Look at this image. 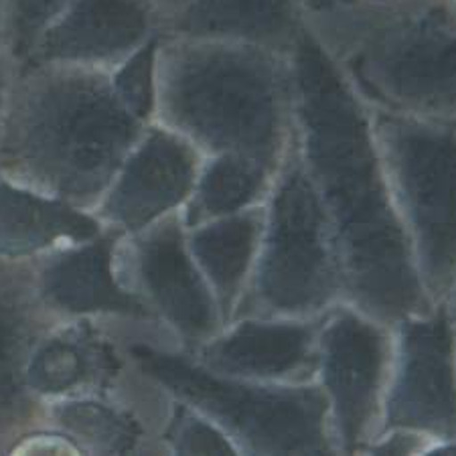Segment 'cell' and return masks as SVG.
<instances>
[{
	"label": "cell",
	"mask_w": 456,
	"mask_h": 456,
	"mask_svg": "<svg viewBox=\"0 0 456 456\" xmlns=\"http://www.w3.org/2000/svg\"><path fill=\"white\" fill-rule=\"evenodd\" d=\"M440 303H444V305L448 306V311H451V314H452L454 319H456V282L452 284V289L448 290L446 298H444V300H440Z\"/></svg>",
	"instance_id": "27"
},
{
	"label": "cell",
	"mask_w": 456,
	"mask_h": 456,
	"mask_svg": "<svg viewBox=\"0 0 456 456\" xmlns=\"http://www.w3.org/2000/svg\"><path fill=\"white\" fill-rule=\"evenodd\" d=\"M322 316H235L216 337L189 353L213 373L262 384L316 379Z\"/></svg>",
	"instance_id": "16"
},
{
	"label": "cell",
	"mask_w": 456,
	"mask_h": 456,
	"mask_svg": "<svg viewBox=\"0 0 456 456\" xmlns=\"http://www.w3.org/2000/svg\"><path fill=\"white\" fill-rule=\"evenodd\" d=\"M392 329L394 355L378 434H420L432 443V454L456 438V319L436 303Z\"/></svg>",
	"instance_id": "9"
},
{
	"label": "cell",
	"mask_w": 456,
	"mask_h": 456,
	"mask_svg": "<svg viewBox=\"0 0 456 456\" xmlns=\"http://www.w3.org/2000/svg\"><path fill=\"white\" fill-rule=\"evenodd\" d=\"M130 362L167 395L225 432L240 454H337L329 403L316 381L262 384L213 373L189 353L126 337Z\"/></svg>",
	"instance_id": "5"
},
{
	"label": "cell",
	"mask_w": 456,
	"mask_h": 456,
	"mask_svg": "<svg viewBox=\"0 0 456 456\" xmlns=\"http://www.w3.org/2000/svg\"><path fill=\"white\" fill-rule=\"evenodd\" d=\"M120 238L122 233L104 230L94 240L35 257L37 294L53 319L90 316L163 329L144 300L118 274L116 249Z\"/></svg>",
	"instance_id": "13"
},
{
	"label": "cell",
	"mask_w": 456,
	"mask_h": 456,
	"mask_svg": "<svg viewBox=\"0 0 456 456\" xmlns=\"http://www.w3.org/2000/svg\"><path fill=\"white\" fill-rule=\"evenodd\" d=\"M203 160V152L187 138L151 122L94 213L106 230L122 235L142 232L183 209Z\"/></svg>",
	"instance_id": "12"
},
{
	"label": "cell",
	"mask_w": 456,
	"mask_h": 456,
	"mask_svg": "<svg viewBox=\"0 0 456 456\" xmlns=\"http://www.w3.org/2000/svg\"><path fill=\"white\" fill-rule=\"evenodd\" d=\"M335 3H337V0H335ZM330 9H333V6H330Z\"/></svg>",
	"instance_id": "29"
},
{
	"label": "cell",
	"mask_w": 456,
	"mask_h": 456,
	"mask_svg": "<svg viewBox=\"0 0 456 456\" xmlns=\"http://www.w3.org/2000/svg\"><path fill=\"white\" fill-rule=\"evenodd\" d=\"M146 126L112 71L19 68L0 132V176L94 211Z\"/></svg>",
	"instance_id": "2"
},
{
	"label": "cell",
	"mask_w": 456,
	"mask_h": 456,
	"mask_svg": "<svg viewBox=\"0 0 456 456\" xmlns=\"http://www.w3.org/2000/svg\"><path fill=\"white\" fill-rule=\"evenodd\" d=\"M341 303L345 282L333 225L292 138L264 201L260 248L233 319H313Z\"/></svg>",
	"instance_id": "6"
},
{
	"label": "cell",
	"mask_w": 456,
	"mask_h": 456,
	"mask_svg": "<svg viewBox=\"0 0 456 456\" xmlns=\"http://www.w3.org/2000/svg\"><path fill=\"white\" fill-rule=\"evenodd\" d=\"M300 6H303L305 17H313V14L325 12L330 6H335V0H298Z\"/></svg>",
	"instance_id": "26"
},
{
	"label": "cell",
	"mask_w": 456,
	"mask_h": 456,
	"mask_svg": "<svg viewBox=\"0 0 456 456\" xmlns=\"http://www.w3.org/2000/svg\"><path fill=\"white\" fill-rule=\"evenodd\" d=\"M104 230L94 211L0 176V257L35 260Z\"/></svg>",
	"instance_id": "17"
},
{
	"label": "cell",
	"mask_w": 456,
	"mask_h": 456,
	"mask_svg": "<svg viewBox=\"0 0 456 456\" xmlns=\"http://www.w3.org/2000/svg\"><path fill=\"white\" fill-rule=\"evenodd\" d=\"M71 0H3L4 49L20 65Z\"/></svg>",
	"instance_id": "22"
},
{
	"label": "cell",
	"mask_w": 456,
	"mask_h": 456,
	"mask_svg": "<svg viewBox=\"0 0 456 456\" xmlns=\"http://www.w3.org/2000/svg\"><path fill=\"white\" fill-rule=\"evenodd\" d=\"M160 33L136 53H132L126 61L112 69V79L120 98L126 106L146 124L154 122V104H157V51L160 43Z\"/></svg>",
	"instance_id": "23"
},
{
	"label": "cell",
	"mask_w": 456,
	"mask_h": 456,
	"mask_svg": "<svg viewBox=\"0 0 456 456\" xmlns=\"http://www.w3.org/2000/svg\"><path fill=\"white\" fill-rule=\"evenodd\" d=\"M0 49H4V14H3V0H0Z\"/></svg>",
	"instance_id": "28"
},
{
	"label": "cell",
	"mask_w": 456,
	"mask_h": 456,
	"mask_svg": "<svg viewBox=\"0 0 456 456\" xmlns=\"http://www.w3.org/2000/svg\"><path fill=\"white\" fill-rule=\"evenodd\" d=\"M149 3L152 4V9L157 11L160 20H163V33H165V27L171 23L176 14L185 9L189 0H149Z\"/></svg>",
	"instance_id": "25"
},
{
	"label": "cell",
	"mask_w": 456,
	"mask_h": 456,
	"mask_svg": "<svg viewBox=\"0 0 456 456\" xmlns=\"http://www.w3.org/2000/svg\"><path fill=\"white\" fill-rule=\"evenodd\" d=\"M57 322L37 294L35 260L0 257V454L45 428V402L27 386V363Z\"/></svg>",
	"instance_id": "14"
},
{
	"label": "cell",
	"mask_w": 456,
	"mask_h": 456,
	"mask_svg": "<svg viewBox=\"0 0 456 456\" xmlns=\"http://www.w3.org/2000/svg\"><path fill=\"white\" fill-rule=\"evenodd\" d=\"M292 138L333 225L345 303L386 325L432 308L375 141L370 106L305 23L289 53Z\"/></svg>",
	"instance_id": "1"
},
{
	"label": "cell",
	"mask_w": 456,
	"mask_h": 456,
	"mask_svg": "<svg viewBox=\"0 0 456 456\" xmlns=\"http://www.w3.org/2000/svg\"><path fill=\"white\" fill-rule=\"evenodd\" d=\"M367 106L456 120V0H357L305 17Z\"/></svg>",
	"instance_id": "4"
},
{
	"label": "cell",
	"mask_w": 456,
	"mask_h": 456,
	"mask_svg": "<svg viewBox=\"0 0 456 456\" xmlns=\"http://www.w3.org/2000/svg\"><path fill=\"white\" fill-rule=\"evenodd\" d=\"M264 227V205L187 230V248L208 281L224 327L233 319L252 276Z\"/></svg>",
	"instance_id": "19"
},
{
	"label": "cell",
	"mask_w": 456,
	"mask_h": 456,
	"mask_svg": "<svg viewBox=\"0 0 456 456\" xmlns=\"http://www.w3.org/2000/svg\"><path fill=\"white\" fill-rule=\"evenodd\" d=\"M375 141L432 305L456 282V120L370 106Z\"/></svg>",
	"instance_id": "7"
},
{
	"label": "cell",
	"mask_w": 456,
	"mask_h": 456,
	"mask_svg": "<svg viewBox=\"0 0 456 456\" xmlns=\"http://www.w3.org/2000/svg\"><path fill=\"white\" fill-rule=\"evenodd\" d=\"M303 27L298 0H189L165 33L254 43L290 53Z\"/></svg>",
	"instance_id": "18"
},
{
	"label": "cell",
	"mask_w": 456,
	"mask_h": 456,
	"mask_svg": "<svg viewBox=\"0 0 456 456\" xmlns=\"http://www.w3.org/2000/svg\"><path fill=\"white\" fill-rule=\"evenodd\" d=\"M116 266L181 351L193 353L224 329L217 300L187 248L181 211L122 235Z\"/></svg>",
	"instance_id": "10"
},
{
	"label": "cell",
	"mask_w": 456,
	"mask_h": 456,
	"mask_svg": "<svg viewBox=\"0 0 456 456\" xmlns=\"http://www.w3.org/2000/svg\"><path fill=\"white\" fill-rule=\"evenodd\" d=\"M160 33L163 20L149 0H71L19 68L112 71Z\"/></svg>",
	"instance_id": "15"
},
{
	"label": "cell",
	"mask_w": 456,
	"mask_h": 456,
	"mask_svg": "<svg viewBox=\"0 0 456 456\" xmlns=\"http://www.w3.org/2000/svg\"><path fill=\"white\" fill-rule=\"evenodd\" d=\"M149 333L154 329L90 316L57 322L28 357L27 386L43 402L126 392L141 379L126 337Z\"/></svg>",
	"instance_id": "11"
},
{
	"label": "cell",
	"mask_w": 456,
	"mask_h": 456,
	"mask_svg": "<svg viewBox=\"0 0 456 456\" xmlns=\"http://www.w3.org/2000/svg\"><path fill=\"white\" fill-rule=\"evenodd\" d=\"M157 438L160 452L167 454H240L225 432L208 416L171 395Z\"/></svg>",
	"instance_id": "21"
},
{
	"label": "cell",
	"mask_w": 456,
	"mask_h": 456,
	"mask_svg": "<svg viewBox=\"0 0 456 456\" xmlns=\"http://www.w3.org/2000/svg\"><path fill=\"white\" fill-rule=\"evenodd\" d=\"M392 355V325L349 303L322 314L314 381L329 403L337 454H365L378 434Z\"/></svg>",
	"instance_id": "8"
},
{
	"label": "cell",
	"mask_w": 456,
	"mask_h": 456,
	"mask_svg": "<svg viewBox=\"0 0 456 456\" xmlns=\"http://www.w3.org/2000/svg\"><path fill=\"white\" fill-rule=\"evenodd\" d=\"M154 122L187 138L203 157L240 154L276 173L292 144L289 53L163 33Z\"/></svg>",
	"instance_id": "3"
},
{
	"label": "cell",
	"mask_w": 456,
	"mask_h": 456,
	"mask_svg": "<svg viewBox=\"0 0 456 456\" xmlns=\"http://www.w3.org/2000/svg\"><path fill=\"white\" fill-rule=\"evenodd\" d=\"M19 65L9 55V51L0 49V132H3L6 106H9L14 77H17Z\"/></svg>",
	"instance_id": "24"
},
{
	"label": "cell",
	"mask_w": 456,
	"mask_h": 456,
	"mask_svg": "<svg viewBox=\"0 0 456 456\" xmlns=\"http://www.w3.org/2000/svg\"><path fill=\"white\" fill-rule=\"evenodd\" d=\"M272 179L274 173L240 154L205 157L193 193L181 209L183 225L191 230L211 219L260 208L266 201Z\"/></svg>",
	"instance_id": "20"
}]
</instances>
